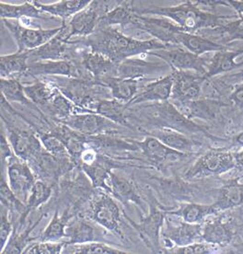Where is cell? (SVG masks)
Wrapping results in <instances>:
<instances>
[{
	"label": "cell",
	"instance_id": "obj_26",
	"mask_svg": "<svg viewBox=\"0 0 243 254\" xmlns=\"http://www.w3.org/2000/svg\"><path fill=\"white\" fill-rule=\"evenodd\" d=\"M242 55H243V48L237 51H230L228 49L224 51L216 52L207 61L205 76L210 79L215 76L231 72L232 70L241 68L243 66V62L238 63L235 59Z\"/></svg>",
	"mask_w": 243,
	"mask_h": 254
},
{
	"label": "cell",
	"instance_id": "obj_40",
	"mask_svg": "<svg viewBox=\"0 0 243 254\" xmlns=\"http://www.w3.org/2000/svg\"><path fill=\"white\" fill-rule=\"evenodd\" d=\"M0 89L2 97L8 102H18L22 105H32L26 96L24 86L18 78H1Z\"/></svg>",
	"mask_w": 243,
	"mask_h": 254
},
{
	"label": "cell",
	"instance_id": "obj_6",
	"mask_svg": "<svg viewBox=\"0 0 243 254\" xmlns=\"http://www.w3.org/2000/svg\"><path fill=\"white\" fill-rule=\"evenodd\" d=\"M89 217L103 229L122 238L121 211L108 192H99L90 202Z\"/></svg>",
	"mask_w": 243,
	"mask_h": 254
},
{
	"label": "cell",
	"instance_id": "obj_49",
	"mask_svg": "<svg viewBox=\"0 0 243 254\" xmlns=\"http://www.w3.org/2000/svg\"><path fill=\"white\" fill-rule=\"evenodd\" d=\"M8 210L2 206L1 210V228H0V241H1V251L6 247V242H8L12 234L13 225L9 219Z\"/></svg>",
	"mask_w": 243,
	"mask_h": 254
},
{
	"label": "cell",
	"instance_id": "obj_14",
	"mask_svg": "<svg viewBox=\"0 0 243 254\" xmlns=\"http://www.w3.org/2000/svg\"><path fill=\"white\" fill-rule=\"evenodd\" d=\"M172 73L168 64L146 61L141 58H128L118 64L116 76L128 79L143 80L148 76H160Z\"/></svg>",
	"mask_w": 243,
	"mask_h": 254
},
{
	"label": "cell",
	"instance_id": "obj_46",
	"mask_svg": "<svg viewBox=\"0 0 243 254\" xmlns=\"http://www.w3.org/2000/svg\"><path fill=\"white\" fill-rule=\"evenodd\" d=\"M215 31L222 36L226 43L243 40V16L228 20L223 25L215 29Z\"/></svg>",
	"mask_w": 243,
	"mask_h": 254
},
{
	"label": "cell",
	"instance_id": "obj_52",
	"mask_svg": "<svg viewBox=\"0 0 243 254\" xmlns=\"http://www.w3.org/2000/svg\"><path fill=\"white\" fill-rule=\"evenodd\" d=\"M229 100L235 108L243 109V82L234 86V89L229 96Z\"/></svg>",
	"mask_w": 243,
	"mask_h": 254
},
{
	"label": "cell",
	"instance_id": "obj_18",
	"mask_svg": "<svg viewBox=\"0 0 243 254\" xmlns=\"http://www.w3.org/2000/svg\"><path fill=\"white\" fill-rule=\"evenodd\" d=\"M138 150L147 158L152 164L160 167L174 161L185 159L188 154L179 152L170 148L162 142L152 135H148L142 141H135Z\"/></svg>",
	"mask_w": 243,
	"mask_h": 254
},
{
	"label": "cell",
	"instance_id": "obj_5",
	"mask_svg": "<svg viewBox=\"0 0 243 254\" xmlns=\"http://www.w3.org/2000/svg\"><path fill=\"white\" fill-rule=\"evenodd\" d=\"M150 197L148 215L143 216L140 222H134L127 215H124V217L139 234L147 248L153 254H163L164 250L160 244V235L167 217V208L157 203L152 195Z\"/></svg>",
	"mask_w": 243,
	"mask_h": 254
},
{
	"label": "cell",
	"instance_id": "obj_50",
	"mask_svg": "<svg viewBox=\"0 0 243 254\" xmlns=\"http://www.w3.org/2000/svg\"><path fill=\"white\" fill-rule=\"evenodd\" d=\"M11 146L7 140L6 134L3 133L1 135V160H2V172L3 174L6 170L7 161L13 157L14 152H12Z\"/></svg>",
	"mask_w": 243,
	"mask_h": 254
},
{
	"label": "cell",
	"instance_id": "obj_24",
	"mask_svg": "<svg viewBox=\"0 0 243 254\" xmlns=\"http://www.w3.org/2000/svg\"><path fill=\"white\" fill-rule=\"evenodd\" d=\"M146 133L158 138L170 148L184 154H192L197 146H201L198 141L193 140L184 133H180L168 128H155Z\"/></svg>",
	"mask_w": 243,
	"mask_h": 254
},
{
	"label": "cell",
	"instance_id": "obj_44",
	"mask_svg": "<svg viewBox=\"0 0 243 254\" xmlns=\"http://www.w3.org/2000/svg\"><path fill=\"white\" fill-rule=\"evenodd\" d=\"M66 223H64L62 217L59 216L58 211L57 210L54 214V216L50 223L47 225L43 233L37 238V241L40 242H58L59 240L66 238L65 228Z\"/></svg>",
	"mask_w": 243,
	"mask_h": 254
},
{
	"label": "cell",
	"instance_id": "obj_54",
	"mask_svg": "<svg viewBox=\"0 0 243 254\" xmlns=\"http://www.w3.org/2000/svg\"><path fill=\"white\" fill-rule=\"evenodd\" d=\"M234 158L236 162V169L243 172V148L238 152H234Z\"/></svg>",
	"mask_w": 243,
	"mask_h": 254
},
{
	"label": "cell",
	"instance_id": "obj_42",
	"mask_svg": "<svg viewBox=\"0 0 243 254\" xmlns=\"http://www.w3.org/2000/svg\"><path fill=\"white\" fill-rule=\"evenodd\" d=\"M43 217H44V215H41L38 220L36 222L33 223V225H32V226L28 227V229L24 230L22 234H18L16 232L17 229H14L15 231L10 236L8 242H6V247L4 248L3 251L0 252V254H22L26 247L31 242L37 240V238H31L30 234H31L32 230L35 229V227L38 225Z\"/></svg>",
	"mask_w": 243,
	"mask_h": 254
},
{
	"label": "cell",
	"instance_id": "obj_32",
	"mask_svg": "<svg viewBox=\"0 0 243 254\" xmlns=\"http://www.w3.org/2000/svg\"><path fill=\"white\" fill-rule=\"evenodd\" d=\"M32 3L42 12L58 17L65 22L66 19L72 18L77 12L89 6L91 0H62L53 4H42L38 1H32Z\"/></svg>",
	"mask_w": 243,
	"mask_h": 254
},
{
	"label": "cell",
	"instance_id": "obj_13",
	"mask_svg": "<svg viewBox=\"0 0 243 254\" xmlns=\"http://www.w3.org/2000/svg\"><path fill=\"white\" fill-rule=\"evenodd\" d=\"M172 103L189 120L199 119L210 123L218 121L222 116V109L227 106L220 100L213 98H200L194 101Z\"/></svg>",
	"mask_w": 243,
	"mask_h": 254
},
{
	"label": "cell",
	"instance_id": "obj_33",
	"mask_svg": "<svg viewBox=\"0 0 243 254\" xmlns=\"http://www.w3.org/2000/svg\"><path fill=\"white\" fill-rule=\"evenodd\" d=\"M126 107L124 103L116 101L115 99H103L97 100L91 105L90 112H94L98 115H102L104 118L115 123L121 127H130L131 125L125 115Z\"/></svg>",
	"mask_w": 243,
	"mask_h": 254
},
{
	"label": "cell",
	"instance_id": "obj_21",
	"mask_svg": "<svg viewBox=\"0 0 243 254\" xmlns=\"http://www.w3.org/2000/svg\"><path fill=\"white\" fill-rule=\"evenodd\" d=\"M25 76L32 77L60 76L67 78H79L80 73L73 62L68 60H57L29 64Z\"/></svg>",
	"mask_w": 243,
	"mask_h": 254
},
{
	"label": "cell",
	"instance_id": "obj_27",
	"mask_svg": "<svg viewBox=\"0 0 243 254\" xmlns=\"http://www.w3.org/2000/svg\"><path fill=\"white\" fill-rule=\"evenodd\" d=\"M218 213L213 204L195 203H182L176 209H167V216H176L191 224H201L208 216H216Z\"/></svg>",
	"mask_w": 243,
	"mask_h": 254
},
{
	"label": "cell",
	"instance_id": "obj_43",
	"mask_svg": "<svg viewBox=\"0 0 243 254\" xmlns=\"http://www.w3.org/2000/svg\"><path fill=\"white\" fill-rule=\"evenodd\" d=\"M51 185L45 181L42 180H36L34 185L32 186L30 196L28 198V201L26 203V217L32 212V210L37 209L44 205L45 203L49 201L52 197Z\"/></svg>",
	"mask_w": 243,
	"mask_h": 254
},
{
	"label": "cell",
	"instance_id": "obj_23",
	"mask_svg": "<svg viewBox=\"0 0 243 254\" xmlns=\"http://www.w3.org/2000/svg\"><path fill=\"white\" fill-rule=\"evenodd\" d=\"M134 15L132 1H120L117 6L99 18L96 31L117 25L125 32L133 24Z\"/></svg>",
	"mask_w": 243,
	"mask_h": 254
},
{
	"label": "cell",
	"instance_id": "obj_1",
	"mask_svg": "<svg viewBox=\"0 0 243 254\" xmlns=\"http://www.w3.org/2000/svg\"><path fill=\"white\" fill-rule=\"evenodd\" d=\"M90 52L101 54L119 64L123 60L137 56L148 55L150 52L167 49L165 45L156 39L140 40L125 35L116 27L98 30L82 42Z\"/></svg>",
	"mask_w": 243,
	"mask_h": 254
},
{
	"label": "cell",
	"instance_id": "obj_39",
	"mask_svg": "<svg viewBox=\"0 0 243 254\" xmlns=\"http://www.w3.org/2000/svg\"><path fill=\"white\" fill-rule=\"evenodd\" d=\"M45 109L58 121H61L70 115L78 114L77 105L58 89L51 102Z\"/></svg>",
	"mask_w": 243,
	"mask_h": 254
},
{
	"label": "cell",
	"instance_id": "obj_38",
	"mask_svg": "<svg viewBox=\"0 0 243 254\" xmlns=\"http://www.w3.org/2000/svg\"><path fill=\"white\" fill-rule=\"evenodd\" d=\"M57 91V86L38 79L31 85L24 87V92L27 98L32 102V104L38 105L39 107L42 108H45L49 104Z\"/></svg>",
	"mask_w": 243,
	"mask_h": 254
},
{
	"label": "cell",
	"instance_id": "obj_48",
	"mask_svg": "<svg viewBox=\"0 0 243 254\" xmlns=\"http://www.w3.org/2000/svg\"><path fill=\"white\" fill-rule=\"evenodd\" d=\"M219 252V247L213 245L210 243L205 242H195L192 244H189L182 247H175V248L168 250L165 254H217Z\"/></svg>",
	"mask_w": 243,
	"mask_h": 254
},
{
	"label": "cell",
	"instance_id": "obj_36",
	"mask_svg": "<svg viewBox=\"0 0 243 254\" xmlns=\"http://www.w3.org/2000/svg\"><path fill=\"white\" fill-rule=\"evenodd\" d=\"M0 15L2 19L19 21L21 19H48L47 14L42 12L32 1H25L21 5L0 2Z\"/></svg>",
	"mask_w": 243,
	"mask_h": 254
},
{
	"label": "cell",
	"instance_id": "obj_47",
	"mask_svg": "<svg viewBox=\"0 0 243 254\" xmlns=\"http://www.w3.org/2000/svg\"><path fill=\"white\" fill-rule=\"evenodd\" d=\"M66 242H31L22 254H59L63 253Z\"/></svg>",
	"mask_w": 243,
	"mask_h": 254
},
{
	"label": "cell",
	"instance_id": "obj_12",
	"mask_svg": "<svg viewBox=\"0 0 243 254\" xmlns=\"http://www.w3.org/2000/svg\"><path fill=\"white\" fill-rule=\"evenodd\" d=\"M59 122L86 136L111 133L118 127V125L94 112L75 114Z\"/></svg>",
	"mask_w": 243,
	"mask_h": 254
},
{
	"label": "cell",
	"instance_id": "obj_20",
	"mask_svg": "<svg viewBox=\"0 0 243 254\" xmlns=\"http://www.w3.org/2000/svg\"><path fill=\"white\" fill-rule=\"evenodd\" d=\"M173 45H179L186 50L201 57L206 53H216L228 50L229 47L218 42H214L208 38H205L197 34H193L179 29L174 33Z\"/></svg>",
	"mask_w": 243,
	"mask_h": 254
},
{
	"label": "cell",
	"instance_id": "obj_11",
	"mask_svg": "<svg viewBox=\"0 0 243 254\" xmlns=\"http://www.w3.org/2000/svg\"><path fill=\"white\" fill-rule=\"evenodd\" d=\"M3 121L6 123L7 140L13 152L19 159L30 163L44 150L38 135L19 127H13L4 119Z\"/></svg>",
	"mask_w": 243,
	"mask_h": 254
},
{
	"label": "cell",
	"instance_id": "obj_9",
	"mask_svg": "<svg viewBox=\"0 0 243 254\" xmlns=\"http://www.w3.org/2000/svg\"><path fill=\"white\" fill-rule=\"evenodd\" d=\"M6 178L14 194L23 203H27L36 176L30 165L19 159L15 154L7 161Z\"/></svg>",
	"mask_w": 243,
	"mask_h": 254
},
{
	"label": "cell",
	"instance_id": "obj_37",
	"mask_svg": "<svg viewBox=\"0 0 243 254\" xmlns=\"http://www.w3.org/2000/svg\"><path fill=\"white\" fill-rule=\"evenodd\" d=\"M29 52L2 56L0 58L1 78H16L15 76H25L29 66Z\"/></svg>",
	"mask_w": 243,
	"mask_h": 254
},
{
	"label": "cell",
	"instance_id": "obj_51",
	"mask_svg": "<svg viewBox=\"0 0 243 254\" xmlns=\"http://www.w3.org/2000/svg\"><path fill=\"white\" fill-rule=\"evenodd\" d=\"M215 81L226 86H236L238 84H241L243 82V68L231 75H225L221 77H218L215 79Z\"/></svg>",
	"mask_w": 243,
	"mask_h": 254
},
{
	"label": "cell",
	"instance_id": "obj_22",
	"mask_svg": "<svg viewBox=\"0 0 243 254\" xmlns=\"http://www.w3.org/2000/svg\"><path fill=\"white\" fill-rule=\"evenodd\" d=\"M107 185L109 188V193L122 203L124 204L134 203L140 206L142 209H145V203L136 186L129 179L123 178L111 172L107 180Z\"/></svg>",
	"mask_w": 243,
	"mask_h": 254
},
{
	"label": "cell",
	"instance_id": "obj_8",
	"mask_svg": "<svg viewBox=\"0 0 243 254\" xmlns=\"http://www.w3.org/2000/svg\"><path fill=\"white\" fill-rule=\"evenodd\" d=\"M2 21L18 45V52L32 51L43 46L56 37L63 29V25L49 30L32 29L21 25L19 20L2 19Z\"/></svg>",
	"mask_w": 243,
	"mask_h": 254
},
{
	"label": "cell",
	"instance_id": "obj_2",
	"mask_svg": "<svg viewBox=\"0 0 243 254\" xmlns=\"http://www.w3.org/2000/svg\"><path fill=\"white\" fill-rule=\"evenodd\" d=\"M135 10V9H134ZM138 15H152L172 19L183 31L196 34L204 29H217L238 15H217L199 7L196 1H185L173 6H150L135 10Z\"/></svg>",
	"mask_w": 243,
	"mask_h": 254
},
{
	"label": "cell",
	"instance_id": "obj_4",
	"mask_svg": "<svg viewBox=\"0 0 243 254\" xmlns=\"http://www.w3.org/2000/svg\"><path fill=\"white\" fill-rule=\"evenodd\" d=\"M236 169L234 152L224 148H211L201 155L187 171L183 178L202 180L222 175Z\"/></svg>",
	"mask_w": 243,
	"mask_h": 254
},
{
	"label": "cell",
	"instance_id": "obj_28",
	"mask_svg": "<svg viewBox=\"0 0 243 254\" xmlns=\"http://www.w3.org/2000/svg\"><path fill=\"white\" fill-rule=\"evenodd\" d=\"M213 205L219 213L243 205V184L240 178L231 179L225 183L218 190V198Z\"/></svg>",
	"mask_w": 243,
	"mask_h": 254
},
{
	"label": "cell",
	"instance_id": "obj_35",
	"mask_svg": "<svg viewBox=\"0 0 243 254\" xmlns=\"http://www.w3.org/2000/svg\"><path fill=\"white\" fill-rule=\"evenodd\" d=\"M80 168L91 182L94 188H100L109 193L107 180L109 178L112 164L105 158L97 155L96 159L90 163H82Z\"/></svg>",
	"mask_w": 243,
	"mask_h": 254
},
{
	"label": "cell",
	"instance_id": "obj_15",
	"mask_svg": "<svg viewBox=\"0 0 243 254\" xmlns=\"http://www.w3.org/2000/svg\"><path fill=\"white\" fill-rule=\"evenodd\" d=\"M166 228L161 230V236L163 238V246L166 248L164 253L175 248L182 247L195 242H203L202 240V227L201 224H191L182 221L178 225L167 221L165 219Z\"/></svg>",
	"mask_w": 243,
	"mask_h": 254
},
{
	"label": "cell",
	"instance_id": "obj_53",
	"mask_svg": "<svg viewBox=\"0 0 243 254\" xmlns=\"http://www.w3.org/2000/svg\"><path fill=\"white\" fill-rule=\"evenodd\" d=\"M226 6H231L238 13V16H243V1H226Z\"/></svg>",
	"mask_w": 243,
	"mask_h": 254
},
{
	"label": "cell",
	"instance_id": "obj_55",
	"mask_svg": "<svg viewBox=\"0 0 243 254\" xmlns=\"http://www.w3.org/2000/svg\"><path fill=\"white\" fill-rule=\"evenodd\" d=\"M232 146L236 147H243V131L233 137Z\"/></svg>",
	"mask_w": 243,
	"mask_h": 254
},
{
	"label": "cell",
	"instance_id": "obj_3",
	"mask_svg": "<svg viewBox=\"0 0 243 254\" xmlns=\"http://www.w3.org/2000/svg\"><path fill=\"white\" fill-rule=\"evenodd\" d=\"M144 114L147 115V120L153 125L155 128H168L186 135L204 134L208 138L215 139L207 130L202 126L194 123L192 120L186 118L184 115L181 114L179 110L173 105L172 102H155L148 106L142 107Z\"/></svg>",
	"mask_w": 243,
	"mask_h": 254
},
{
	"label": "cell",
	"instance_id": "obj_19",
	"mask_svg": "<svg viewBox=\"0 0 243 254\" xmlns=\"http://www.w3.org/2000/svg\"><path fill=\"white\" fill-rule=\"evenodd\" d=\"M173 74L157 78L152 82L141 87L139 92L131 102L125 105L126 109L145 102H167L171 99L173 90Z\"/></svg>",
	"mask_w": 243,
	"mask_h": 254
},
{
	"label": "cell",
	"instance_id": "obj_41",
	"mask_svg": "<svg viewBox=\"0 0 243 254\" xmlns=\"http://www.w3.org/2000/svg\"><path fill=\"white\" fill-rule=\"evenodd\" d=\"M62 254H129L114 248L101 242H88L83 244H65Z\"/></svg>",
	"mask_w": 243,
	"mask_h": 254
},
{
	"label": "cell",
	"instance_id": "obj_34",
	"mask_svg": "<svg viewBox=\"0 0 243 254\" xmlns=\"http://www.w3.org/2000/svg\"><path fill=\"white\" fill-rule=\"evenodd\" d=\"M53 133L63 141L74 163L78 165L82 154L87 149V136L77 133L62 124L60 127H57Z\"/></svg>",
	"mask_w": 243,
	"mask_h": 254
},
{
	"label": "cell",
	"instance_id": "obj_29",
	"mask_svg": "<svg viewBox=\"0 0 243 254\" xmlns=\"http://www.w3.org/2000/svg\"><path fill=\"white\" fill-rule=\"evenodd\" d=\"M82 64L96 82H100L103 78L116 76L118 64L101 54L94 52L84 53L82 56Z\"/></svg>",
	"mask_w": 243,
	"mask_h": 254
},
{
	"label": "cell",
	"instance_id": "obj_30",
	"mask_svg": "<svg viewBox=\"0 0 243 254\" xmlns=\"http://www.w3.org/2000/svg\"><path fill=\"white\" fill-rule=\"evenodd\" d=\"M68 239L67 244H83L88 242H102L103 235L92 223L77 218L68 223L65 228Z\"/></svg>",
	"mask_w": 243,
	"mask_h": 254
},
{
	"label": "cell",
	"instance_id": "obj_10",
	"mask_svg": "<svg viewBox=\"0 0 243 254\" xmlns=\"http://www.w3.org/2000/svg\"><path fill=\"white\" fill-rule=\"evenodd\" d=\"M173 90L171 101L188 102L202 98L203 88L205 81L209 80L205 75L193 71L173 70Z\"/></svg>",
	"mask_w": 243,
	"mask_h": 254
},
{
	"label": "cell",
	"instance_id": "obj_17",
	"mask_svg": "<svg viewBox=\"0 0 243 254\" xmlns=\"http://www.w3.org/2000/svg\"><path fill=\"white\" fill-rule=\"evenodd\" d=\"M202 225L203 242L216 245L219 248L229 246L237 236L235 224L231 220L225 221L223 216H216L210 220H205Z\"/></svg>",
	"mask_w": 243,
	"mask_h": 254
},
{
	"label": "cell",
	"instance_id": "obj_25",
	"mask_svg": "<svg viewBox=\"0 0 243 254\" xmlns=\"http://www.w3.org/2000/svg\"><path fill=\"white\" fill-rule=\"evenodd\" d=\"M142 80L121 78L118 76H110L102 79L99 84H102L109 89L113 99L124 103L125 105L131 102L139 92V82Z\"/></svg>",
	"mask_w": 243,
	"mask_h": 254
},
{
	"label": "cell",
	"instance_id": "obj_45",
	"mask_svg": "<svg viewBox=\"0 0 243 254\" xmlns=\"http://www.w3.org/2000/svg\"><path fill=\"white\" fill-rule=\"evenodd\" d=\"M39 138L45 150L58 159H69V153L63 141L53 133H39ZM72 159V158H71Z\"/></svg>",
	"mask_w": 243,
	"mask_h": 254
},
{
	"label": "cell",
	"instance_id": "obj_31",
	"mask_svg": "<svg viewBox=\"0 0 243 254\" xmlns=\"http://www.w3.org/2000/svg\"><path fill=\"white\" fill-rule=\"evenodd\" d=\"M61 32L43 46L32 51H28L29 58H30L29 60L32 59L33 61L32 63L42 62V61L65 60L64 58L66 56L67 45L69 43L64 40V36Z\"/></svg>",
	"mask_w": 243,
	"mask_h": 254
},
{
	"label": "cell",
	"instance_id": "obj_7",
	"mask_svg": "<svg viewBox=\"0 0 243 254\" xmlns=\"http://www.w3.org/2000/svg\"><path fill=\"white\" fill-rule=\"evenodd\" d=\"M148 56L159 58L176 71H193L205 75L208 59L199 57L179 45H172L167 49L150 52Z\"/></svg>",
	"mask_w": 243,
	"mask_h": 254
},
{
	"label": "cell",
	"instance_id": "obj_16",
	"mask_svg": "<svg viewBox=\"0 0 243 254\" xmlns=\"http://www.w3.org/2000/svg\"><path fill=\"white\" fill-rule=\"evenodd\" d=\"M99 18V3L98 1H91L89 6L74 15L67 24L63 22L61 33L66 42H69L73 36H90L96 32Z\"/></svg>",
	"mask_w": 243,
	"mask_h": 254
}]
</instances>
